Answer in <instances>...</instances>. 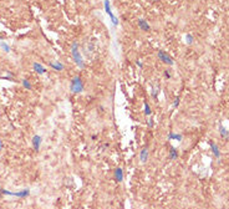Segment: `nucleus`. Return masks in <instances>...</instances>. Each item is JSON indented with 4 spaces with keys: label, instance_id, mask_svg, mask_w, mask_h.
<instances>
[{
    "label": "nucleus",
    "instance_id": "4be33fe9",
    "mask_svg": "<svg viewBox=\"0 0 229 209\" xmlns=\"http://www.w3.org/2000/svg\"><path fill=\"white\" fill-rule=\"evenodd\" d=\"M164 76L167 77V79H171V72H169V70H166V71H164Z\"/></svg>",
    "mask_w": 229,
    "mask_h": 209
},
{
    "label": "nucleus",
    "instance_id": "b1692460",
    "mask_svg": "<svg viewBox=\"0 0 229 209\" xmlns=\"http://www.w3.org/2000/svg\"><path fill=\"white\" fill-rule=\"evenodd\" d=\"M3 149V141H1V138H0V151Z\"/></svg>",
    "mask_w": 229,
    "mask_h": 209
},
{
    "label": "nucleus",
    "instance_id": "20e7f679",
    "mask_svg": "<svg viewBox=\"0 0 229 209\" xmlns=\"http://www.w3.org/2000/svg\"><path fill=\"white\" fill-rule=\"evenodd\" d=\"M158 59H159L162 62H164L166 65H173V62H174V61H173V59L168 55L167 52L162 51V50H159V51H158Z\"/></svg>",
    "mask_w": 229,
    "mask_h": 209
},
{
    "label": "nucleus",
    "instance_id": "f3484780",
    "mask_svg": "<svg viewBox=\"0 0 229 209\" xmlns=\"http://www.w3.org/2000/svg\"><path fill=\"white\" fill-rule=\"evenodd\" d=\"M158 92H159V85H156V88H153V91H152V97H153V98H156V100H157Z\"/></svg>",
    "mask_w": 229,
    "mask_h": 209
},
{
    "label": "nucleus",
    "instance_id": "412c9836",
    "mask_svg": "<svg viewBox=\"0 0 229 209\" xmlns=\"http://www.w3.org/2000/svg\"><path fill=\"white\" fill-rule=\"evenodd\" d=\"M178 104H179V97H176V101L173 102V106H174V107H178Z\"/></svg>",
    "mask_w": 229,
    "mask_h": 209
},
{
    "label": "nucleus",
    "instance_id": "9b49d317",
    "mask_svg": "<svg viewBox=\"0 0 229 209\" xmlns=\"http://www.w3.org/2000/svg\"><path fill=\"white\" fill-rule=\"evenodd\" d=\"M209 144H210V148H212L213 153H214V156L217 157V158H219V157H220V152H219V149H218V147H217V144H215L214 142H212V141L209 142Z\"/></svg>",
    "mask_w": 229,
    "mask_h": 209
},
{
    "label": "nucleus",
    "instance_id": "1a4fd4ad",
    "mask_svg": "<svg viewBox=\"0 0 229 209\" xmlns=\"http://www.w3.org/2000/svg\"><path fill=\"white\" fill-rule=\"evenodd\" d=\"M138 25H139V28L142 29V30H144V31H149L151 30V26L148 25V23L144 19H138Z\"/></svg>",
    "mask_w": 229,
    "mask_h": 209
},
{
    "label": "nucleus",
    "instance_id": "0eeeda50",
    "mask_svg": "<svg viewBox=\"0 0 229 209\" xmlns=\"http://www.w3.org/2000/svg\"><path fill=\"white\" fill-rule=\"evenodd\" d=\"M139 161H141V163H147V161H148V147L147 146L144 148H142V151L139 153Z\"/></svg>",
    "mask_w": 229,
    "mask_h": 209
},
{
    "label": "nucleus",
    "instance_id": "f03ea898",
    "mask_svg": "<svg viewBox=\"0 0 229 209\" xmlns=\"http://www.w3.org/2000/svg\"><path fill=\"white\" fill-rule=\"evenodd\" d=\"M71 55L77 66L80 67V69H84L85 67V62H84V59H82L81 54L79 51V44H74L71 46Z\"/></svg>",
    "mask_w": 229,
    "mask_h": 209
},
{
    "label": "nucleus",
    "instance_id": "2eb2a0df",
    "mask_svg": "<svg viewBox=\"0 0 229 209\" xmlns=\"http://www.w3.org/2000/svg\"><path fill=\"white\" fill-rule=\"evenodd\" d=\"M144 114H146V116H151V114H152V109L149 107L148 102H144Z\"/></svg>",
    "mask_w": 229,
    "mask_h": 209
},
{
    "label": "nucleus",
    "instance_id": "6e6552de",
    "mask_svg": "<svg viewBox=\"0 0 229 209\" xmlns=\"http://www.w3.org/2000/svg\"><path fill=\"white\" fill-rule=\"evenodd\" d=\"M114 177H116V181L121 183V182L123 181V169L119 168V167H117L116 171H114Z\"/></svg>",
    "mask_w": 229,
    "mask_h": 209
},
{
    "label": "nucleus",
    "instance_id": "f257e3e1",
    "mask_svg": "<svg viewBox=\"0 0 229 209\" xmlns=\"http://www.w3.org/2000/svg\"><path fill=\"white\" fill-rule=\"evenodd\" d=\"M85 90V85H84V81L80 76L74 77L71 80V83H70V91L72 93H81Z\"/></svg>",
    "mask_w": 229,
    "mask_h": 209
},
{
    "label": "nucleus",
    "instance_id": "ddd939ff",
    "mask_svg": "<svg viewBox=\"0 0 229 209\" xmlns=\"http://www.w3.org/2000/svg\"><path fill=\"white\" fill-rule=\"evenodd\" d=\"M50 66L54 67V69H56V70H59V71L64 70V65L60 64V62H50Z\"/></svg>",
    "mask_w": 229,
    "mask_h": 209
},
{
    "label": "nucleus",
    "instance_id": "4468645a",
    "mask_svg": "<svg viewBox=\"0 0 229 209\" xmlns=\"http://www.w3.org/2000/svg\"><path fill=\"white\" fill-rule=\"evenodd\" d=\"M219 132H220V136L223 138H229V133L228 131L225 128H223V126H219Z\"/></svg>",
    "mask_w": 229,
    "mask_h": 209
},
{
    "label": "nucleus",
    "instance_id": "5701e85b",
    "mask_svg": "<svg viewBox=\"0 0 229 209\" xmlns=\"http://www.w3.org/2000/svg\"><path fill=\"white\" fill-rule=\"evenodd\" d=\"M1 46H3V49H4L6 52H9V48H8V45H6V44H1Z\"/></svg>",
    "mask_w": 229,
    "mask_h": 209
},
{
    "label": "nucleus",
    "instance_id": "9d476101",
    "mask_svg": "<svg viewBox=\"0 0 229 209\" xmlns=\"http://www.w3.org/2000/svg\"><path fill=\"white\" fill-rule=\"evenodd\" d=\"M34 70L38 72L39 75H43V74H45V72H46V69H45V67H43L40 64H38V62H35V64H34Z\"/></svg>",
    "mask_w": 229,
    "mask_h": 209
},
{
    "label": "nucleus",
    "instance_id": "aec40b11",
    "mask_svg": "<svg viewBox=\"0 0 229 209\" xmlns=\"http://www.w3.org/2000/svg\"><path fill=\"white\" fill-rule=\"evenodd\" d=\"M147 123H148V127H149V128H152L153 126H154V124H153V123H154L153 118H149V119H148V121H147Z\"/></svg>",
    "mask_w": 229,
    "mask_h": 209
},
{
    "label": "nucleus",
    "instance_id": "dca6fc26",
    "mask_svg": "<svg viewBox=\"0 0 229 209\" xmlns=\"http://www.w3.org/2000/svg\"><path fill=\"white\" fill-rule=\"evenodd\" d=\"M168 138H169V139H177V141H182V136H181V134H174V133H169Z\"/></svg>",
    "mask_w": 229,
    "mask_h": 209
},
{
    "label": "nucleus",
    "instance_id": "f8f14e48",
    "mask_svg": "<svg viewBox=\"0 0 229 209\" xmlns=\"http://www.w3.org/2000/svg\"><path fill=\"white\" fill-rule=\"evenodd\" d=\"M169 157H171L172 159H176L177 157H178V151H177L174 147L169 148Z\"/></svg>",
    "mask_w": 229,
    "mask_h": 209
},
{
    "label": "nucleus",
    "instance_id": "7ed1b4c3",
    "mask_svg": "<svg viewBox=\"0 0 229 209\" xmlns=\"http://www.w3.org/2000/svg\"><path fill=\"white\" fill-rule=\"evenodd\" d=\"M0 193L4 195H13V197H18V198H25L30 194V190L29 189H23L20 192H9L6 189H0Z\"/></svg>",
    "mask_w": 229,
    "mask_h": 209
},
{
    "label": "nucleus",
    "instance_id": "a211bd4d",
    "mask_svg": "<svg viewBox=\"0 0 229 209\" xmlns=\"http://www.w3.org/2000/svg\"><path fill=\"white\" fill-rule=\"evenodd\" d=\"M23 86H24L26 90H31V88H33V87H31V83H30L28 80H23Z\"/></svg>",
    "mask_w": 229,
    "mask_h": 209
},
{
    "label": "nucleus",
    "instance_id": "39448f33",
    "mask_svg": "<svg viewBox=\"0 0 229 209\" xmlns=\"http://www.w3.org/2000/svg\"><path fill=\"white\" fill-rule=\"evenodd\" d=\"M105 11L108 14V16H110L111 21H112V24L116 26V25H118V20H117V18L113 15V13L111 11V5H110V1L108 0H105Z\"/></svg>",
    "mask_w": 229,
    "mask_h": 209
},
{
    "label": "nucleus",
    "instance_id": "423d86ee",
    "mask_svg": "<svg viewBox=\"0 0 229 209\" xmlns=\"http://www.w3.org/2000/svg\"><path fill=\"white\" fill-rule=\"evenodd\" d=\"M41 142H43V137H41L40 134H35L33 137V146H34V149H35L36 152L40 151V144H41Z\"/></svg>",
    "mask_w": 229,
    "mask_h": 209
},
{
    "label": "nucleus",
    "instance_id": "6ab92c4d",
    "mask_svg": "<svg viewBox=\"0 0 229 209\" xmlns=\"http://www.w3.org/2000/svg\"><path fill=\"white\" fill-rule=\"evenodd\" d=\"M186 41L188 45H191V44L193 43V36H192V35H186Z\"/></svg>",
    "mask_w": 229,
    "mask_h": 209
}]
</instances>
